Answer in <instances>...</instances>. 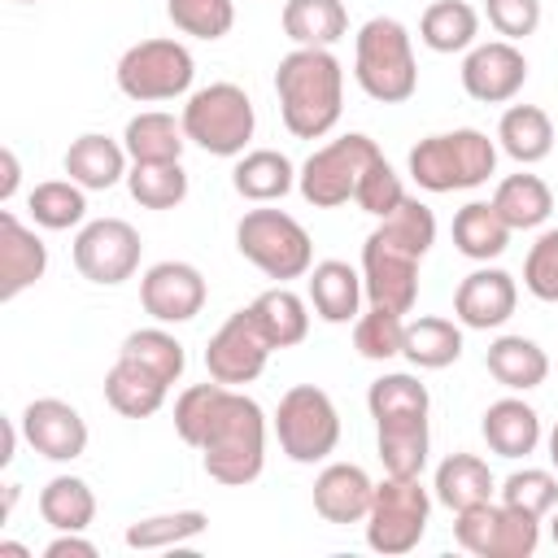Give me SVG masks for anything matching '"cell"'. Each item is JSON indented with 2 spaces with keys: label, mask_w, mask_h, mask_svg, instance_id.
Masks as SVG:
<instances>
[{
  "label": "cell",
  "mask_w": 558,
  "mask_h": 558,
  "mask_svg": "<svg viewBox=\"0 0 558 558\" xmlns=\"http://www.w3.org/2000/svg\"><path fill=\"white\" fill-rule=\"evenodd\" d=\"M279 118L296 140H323L344 113V70L331 48H292L275 70Z\"/></svg>",
  "instance_id": "cell-1"
},
{
  "label": "cell",
  "mask_w": 558,
  "mask_h": 558,
  "mask_svg": "<svg viewBox=\"0 0 558 558\" xmlns=\"http://www.w3.org/2000/svg\"><path fill=\"white\" fill-rule=\"evenodd\" d=\"M201 462L205 475L227 484V488H244L262 475L266 466V414L253 397H244L240 388H227L205 440H201Z\"/></svg>",
  "instance_id": "cell-2"
},
{
  "label": "cell",
  "mask_w": 558,
  "mask_h": 558,
  "mask_svg": "<svg viewBox=\"0 0 558 558\" xmlns=\"http://www.w3.org/2000/svg\"><path fill=\"white\" fill-rule=\"evenodd\" d=\"M353 78L379 105H401L418 92V61L410 31L397 17H371L353 35Z\"/></svg>",
  "instance_id": "cell-3"
},
{
  "label": "cell",
  "mask_w": 558,
  "mask_h": 558,
  "mask_svg": "<svg viewBox=\"0 0 558 558\" xmlns=\"http://www.w3.org/2000/svg\"><path fill=\"white\" fill-rule=\"evenodd\" d=\"M493 170H497V144L475 126L440 131L410 148V179L423 192H466L488 183Z\"/></svg>",
  "instance_id": "cell-4"
},
{
  "label": "cell",
  "mask_w": 558,
  "mask_h": 558,
  "mask_svg": "<svg viewBox=\"0 0 558 558\" xmlns=\"http://www.w3.org/2000/svg\"><path fill=\"white\" fill-rule=\"evenodd\" d=\"M183 135L187 144L205 148L209 157H240L257 131L253 100L240 83H209L196 87L183 105Z\"/></svg>",
  "instance_id": "cell-5"
},
{
  "label": "cell",
  "mask_w": 558,
  "mask_h": 558,
  "mask_svg": "<svg viewBox=\"0 0 558 558\" xmlns=\"http://www.w3.org/2000/svg\"><path fill=\"white\" fill-rule=\"evenodd\" d=\"M235 248H240L244 262H253L275 283L301 279L314 266V240H310V231L292 214L270 209V205H257V209H248L235 222Z\"/></svg>",
  "instance_id": "cell-6"
},
{
  "label": "cell",
  "mask_w": 558,
  "mask_h": 558,
  "mask_svg": "<svg viewBox=\"0 0 558 558\" xmlns=\"http://www.w3.org/2000/svg\"><path fill=\"white\" fill-rule=\"evenodd\" d=\"M113 78H118V92L140 105L179 100L192 92L196 61H192L187 44H179V39H140L118 57Z\"/></svg>",
  "instance_id": "cell-7"
},
{
  "label": "cell",
  "mask_w": 558,
  "mask_h": 558,
  "mask_svg": "<svg viewBox=\"0 0 558 558\" xmlns=\"http://www.w3.org/2000/svg\"><path fill=\"white\" fill-rule=\"evenodd\" d=\"M275 436H279V449L292 462H301V466L327 462L336 453V445H340V410L323 388L296 384V388H288L279 397Z\"/></svg>",
  "instance_id": "cell-8"
},
{
  "label": "cell",
  "mask_w": 558,
  "mask_h": 558,
  "mask_svg": "<svg viewBox=\"0 0 558 558\" xmlns=\"http://www.w3.org/2000/svg\"><path fill=\"white\" fill-rule=\"evenodd\" d=\"M427 519H432V497L418 480H401V475H384V484H375L371 510L362 519L366 527V545L375 554H410L418 549V541L427 536Z\"/></svg>",
  "instance_id": "cell-9"
},
{
  "label": "cell",
  "mask_w": 558,
  "mask_h": 558,
  "mask_svg": "<svg viewBox=\"0 0 558 558\" xmlns=\"http://www.w3.org/2000/svg\"><path fill=\"white\" fill-rule=\"evenodd\" d=\"M375 157H379V144L362 131H349L305 157V166L296 170V187L314 209H340L344 201H353L357 179Z\"/></svg>",
  "instance_id": "cell-10"
},
{
  "label": "cell",
  "mask_w": 558,
  "mask_h": 558,
  "mask_svg": "<svg viewBox=\"0 0 558 558\" xmlns=\"http://www.w3.org/2000/svg\"><path fill=\"white\" fill-rule=\"evenodd\" d=\"M453 541L475 558H532L541 545V519L506 501H480L453 514Z\"/></svg>",
  "instance_id": "cell-11"
},
{
  "label": "cell",
  "mask_w": 558,
  "mask_h": 558,
  "mask_svg": "<svg viewBox=\"0 0 558 558\" xmlns=\"http://www.w3.org/2000/svg\"><path fill=\"white\" fill-rule=\"evenodd\" d=\"M144 240L126 218H96L74 235V270L87 283L118 288L140 270Z\"/></svg>",
  "instance_id": "cell-12"
},
{
  "label": "cell",
  "mask_w": 558,
  "mask_h": 558,
  "mask_svg": "<svg viewBox=\"0 0 558 558\" xmlns=\"http://www.w3.org/2000/svg\"><path fill=\"white\" fill-rule=\"evenodd\" d=\"M275 353V344L266 340L262 323L253 318V310H235L214 336H209V349H205V371L209 379L227 384V388H240V384H253L262 371H266V357Z\"/></svg>",
  "instance_id": "cell-13"
},
{
  "label": "cell",
  "mask_w": 558,
  "mask_h": 558,
  "mask_svg": "<svg viewBox=\"0 0 558 558\" xmlns=\"http://www.w3.org/2000/svg\"><path fill=\"white\" fill-rule=\"evenodd\" d=\"M527 83V57L510 39H488L462 57V92L480 105H506Z\"/></svg>",
  "instance_id": "cell-14"
},
{
  "label": "cell",
  "mask_w": 558,
  "mask_h": 558,
  "mask_svg": "<svg viewBox=\"0 0 558 558\" xmlns=\"http://www.w3.org/2000/svg\"><path fill=\"white\" fill-rule=\"evenodd\" d=\"M209 283L192 262H157L140 279V305L157 323H192L205 310Z\"/></svg>",
  "instance_id": "cell-15"
},
{
  "label": "cell",
  "mask_w": 558,
  "mask_h": 558,
  "mask_svg": "<svg viewBox=\"0 0 558 558\" xmlns=\"http://www.w3.org/2000/svg\"><path fill=\"white\" fill-rule=\"evenodd\" d=\"M362 288L371 305L410 314L418 301V257L392 248L388 240H379L375 231L362 244Z\"/></svg>",
  "instance_id": "cell-16"
},
{
  "label": "cell",
  "mask_w": 558,
  "mask_h": 558,
  "mask_svg": "<svg viewBox=\"0 0 558 558\" xmlns=\"http://www.w3.org/2000/svg\"><path fill=\"white\" fill-rule=\"evenodd\" d=\"M22 436L26 445L48 462H74L87 453V423L83 414L61 397H35L22 410Z\"/></svg>",
  "instance_id": "cell-17"
},
{
  "label": "cell",
  "mask_w": 558,
  "mask_h": 558,
  "mask_svg": "<svg viewBox=\"0 0 558 558\" xmlns=\"http://www.w3.org/2000/svg\"><path fill=\"white\" fill-rule=\"evenodd\" d=\"M514 305H519L514 275L501 266H488V262L480 270H471L453 292V318L471 331H493V327L510 323Z\"/></svg>",
  "instance_id": "cell-18"
},
{
  "label": "cell",
  "mask_w": 558,
  "mask_h": 558,
  "mask_svg": "<svg viewBox=\"0 0 558 558\" xmlns=\"http://www.w3.org/2000/svg\"><path fill=\"white\" fill-rule=\"evenodd\" d=\"M48 270V244L13 214L0 209V301H17Z\"/></svg>",
  "instance_id": "cell-19"
},
{
  "label": "cell",
  "mask_w": 558,
  "mask_h": 558,
  "mask_svg": "<svg viewBox=\"0 0 558 558\" xmlns=\"http://www.w3.org/2000/svg\"><path fill=\"white\" fill-rule=\"evenodd\" d=\"M375 484L357 462H327L314 475V510L327 523H362L371 510Z\"/></svg>",
  "instance_id": "cell-20"
},
{
  "label": "cell",
  "mask_w": 558,
  "mask_h": 558,
  "mask_svg": "<svg viewBox=\"0 0 558 558\" xmlns=\"http://www.w3.org/2000/svg\"><path fill=\"white\" fill-rule=\"evenodd\" d=\"M362 270H353L349 262L340 257H327V262H314L310 266V305L323 323L340 327V323H353L362 314Z\"/></svg>",
  "instance_id": "cell-21"
},
{
  "label": "cell",
  "mask_w": 558,
  "mask_h": 558,
  "mask_svg": "<svg viewBox=\"0 0 558 558\" xmlns=\"http://www.w3.org/2000/svg\"><path fill=\"white\" fill-rule=\"evenodd\" d=\"M126 161H131L126 144L109 140V135H100V131H87V135L70 140V148H65V157H61L65 174H70L78 187H87V192H109L118 179H126Z\"/></svg>",
  "instance_id": "cell-22"
},
{
  "label": "cell",
  "mask_w": 558,
  "mask_h": 558,
  "mask_svg": "<svg viewBox=\"0 0 558 558\" xmlns=\"http://www.w3.org/2000/svg\"><path fill=\"white\" fill-rule=\"evenodd\" d=\"M480 432H484V445L497 458H510L514 462V458L536 453V445H541V414L523 397H501V401H493L484 410Z\"/></svg>",
  "instance_id": "cell-23"
},
{
  "label": "cell",
  "mask_w": 558,
  "mask_h": 558,
  "mask_svg": "<svg viewBox=\"0 0 558 558\" xmlns=\"http://www.w3.org/2000/svg\"><path fill=\"white\" fill-rule=\"evenodd\" d=\"M375 449H379L384 475L418 480V475H423V466H427V453H432V432H427V414L375 423Z\"/></svg>",
  "instance_id": "cell-24"
},
{
  "label": "cell",
  "mask_w": 558,
  "mask_h": 558,
  "mask_svg": "<svg viewBox=\"0 0 558 558\" xmlns=\"http://www.w3.org/2000/svg\"><path fill=\"white\" fill-rule=\"evenodd\" d=\"M484 366L510 392H532L549 375V357L532 336H497L484 353Z\"/></svg>",
  "instance_id": "cell-25"
},
{
  "label": "cell",
  "mask_w": 558,
  "mask_h": 558,
  "mask_svg": "<svg viewBox=\"0 0 558 558\" xmlns=\"http://www.w3.org/2000/svg\"><path fill=\"white\" fill-rule=\"evenodd\" d=\"M493 493H497V480H493V471H488V462L480 453H449L436 466L432 497L440 506H449L453 514L458 510H471L480 501H493Z\"/></svg>",
  "instance_id": "cell-26"
},
{
  "label": "cell",
  "mask_w": 558,
  "mask_h": 558,
  "mask_svg": "<svg viewBox=\"0 0 558 558\" xmlns=\"http://www.w3.org/2000/svg\"><path fill=\"white\" fill-rule=\"evenodd\" d=\"M231 187L253 205H270L296 187V170L279 148H253V153H240L231 170Z\"/></svg>",
  "instance_id": "cell-27"
},
{
  "label": "cell",
  "mask_w": 558,
  "mask_h": 558,
  "mask_svg": "<svg viewBox=\"0 0 558 558\" xmlns=\"http://www.w3.org/2000/svg\"><path fill=\"white\" fill-rule=\"evenodd\" d=\"M401 357L418 371H445L462 357V323L440 314H418L405 323V349Z\"/></svg>",
  "instance_id": "cell-28"
},
{
  "label": "cell",
  "mask_w": 558,
  "mask_h": 558,
  "mask_svg": "<svg viewBox=\"0 0 558 558\" xmlns=\"http://www.w3.org/2000/svg\"><path fill=\"white\" fill-rule=\"evenodd\" d=\"M497 144L519 166H536L554 153V122L541 105H510L497 122Z\"/></svg>",
  "instance_id": "cell-29"
},
{
  "label": "cell",
  "mask_w": 558,
  "mask_h": 558,
  "mask_svg": "<svg viewBox=\"0 0 558 558\" xmlns=\"http://www.w3.org/2000/svg\"><path fill=\"white\" fill-rule=\"evenodd\" d=\"M248 310H253V318L262 323V331L275 349H292L310 336V301L301 292H292L288 283H275V288L257 292Z\"/></svg>",
  "instance_id": "cell-30"
},
{
  "label": "cell",
  "mask_w": 558,
  "mask_h": 558,
  "mask_svg": "<svg viewBox=\"0 0 558 558\" xmlns=\"http://www.w3.org/2000/svg\"><path fill=\"white\" fill-rule=\"evenodd\" d=\"M166 392H170L166 379H157L153 371H144V366L126 362V357H118L109 366V375H105V401L122 418H148V414H157L166 405Z\"/></svg>",
  "instance_id": "cell-31"
},
{
  "label": "cell",
  "mask_w": 558,
  "mask_h": 558,
  "mask_svg": "<svg viewBox=\"0 0 558 558\" xmlns=\"http://www.w3.org/2000/svg\"><path fill=\"white\" fill-rule=\"evenodd\" d=\"M493 209L506 218L510 231H532L554 214V192L541 174L519 170V174H506L493 187Z\"/></svg>",
  "instance_id": "cell-32"
},
{
  "label": "cell",
  "mask_w": 558,
  "mask_h": 558,
  "mask_svg": "<svg viewBox=\"0 0 558 558\" xmlns=\"http://www.w3.org/2000/svg\"><path fill=\"white\" fill-rule=\"evenodd\" d=\"M283 35L296 48H331L349 35V13L340 0H288Z\"/></svg>",
  "instance_id": "cell-33"
},
{
  "label": "cell",
  "mask_w": 558,
  "mask_h": 558,
  "mask_svg": "<svg viewBox=\"0 0 558 558\" xmlns=\"http://www.w3.org/2000/svg\"><path fill=\"white\" fill-rule=\"evenodd\" d=\"M510 227H506V218L493 209V201H466L458 214H453V244H458V253L462 257H471V262H493V257H501L506 253V244H510Z\"/></svg>",
  "instance_id": "cell-34"
},
{
  "label": "cell",
  "mask_w": 558,
  "mask_h": 558,
  "mask_svg": "<svg viewBox=\"0 0 558 558\" xmlns=\"http://www.w3.org/2000/svg\"><path fill=\"white\" fill-rule=\"evenodd\" d=\"M418 39L432 52H466L480 39V13L466 0H432L418 17Z\"/></svg>",
  "instance_id": "cell-35"
},
{
  "label": "cell",
  "mask_w": 558,
  "mask_h": 558,
  "mask_svg": "<svg viewBox=\"0 0 558 558\" xmlns=\"http://www.w3.org/2000/svg\"><path fill=\"white\" fill-rule=\"evenodd\" d=\"M39 519L52 532H87L96 519V493L78 475H52L39 488Z\"/></svg>",
  "instance_id": "cell-36"
},
{
  "label": "cell",
  "mask_w": 558,
  "mask_h": 558,
  "mask_svg": "<svg viewBox=\"0 0 558 558\" xmlns=\"http://www.w3.org/2000/svg\"><path fill=\"white\" fill-rule=\"evenodd\" d=\"M122 144L131 153V161H179L183 157V122H174V113L166 109H144L126 122Z\"/></svg>",
  "instance_id": "cell-37"
},
{
  "label": "cell",
  "mask_w": 558,
  "mask_h": 558,
  "mask_svg": "<svg viewBox=\"0 0 558 558\" xmlns=\"http://www.w3.org/2000/svg\"><path fill=\"white\" fill-rule=\"evenodd\" d=\"M26 209L35 218V227L44 231H70L87 218V187H78L74 179H48L35 183L26 196Z\"/></svg>",
  "instance_id": "cell-38"
},
{
  "label": "cell",
  "mask_w": 558,
  "mask_h": 558,
  "mask_svg": "<svg viewBox=\"0 0 558 558\" xmlns=\"http://www.w3.org/2000/svg\"><path fill=\"white\" fill-rule=\"evenodd\" d=\"M118 357H126V362H135V366H144V371H153V375H157V379H166V384H179V375H183V366H187V353H183V344L166 331V323L131 331V336L122 340Z\"/></svg>",
  "instance_id": "cell-39"
},
{
  "label": "cell",
  "mask_w": 558,
  "mask_h": 558,
  "mask_svg": "<svg viewBox=\"0 0 558 558\" xmlns=\"http://www.w3.org/2000/svg\"><path fill=\"white\" fill-rule=\"evenodd\" d=\"M205 527H209L205 510H166V514H148V519L126 523L122 541L131 549H174V545L196 541Z\"/></svg>",
  "instance_id": "cell-40"
},
{
  "label": "cell",
  "mask_w": 558,
  "mask_h": 558,
  "mask_svg": "<svg viewBox=\"0 0 558 558\" xmlns=\"http://www.w3.org/2000/svg\"><path fill=\"white\" fill-rule=\"evenodd\" d=\"M126 187L144 209H174L187 196V170L183 161H131Z\"/></svg>",
  "instance_id": "cell-41"
},
{
  "label": "cell",
  "mask_w": 558,
  "mask_h": 558,
  "mask_svg": "<svg viewBox=\"0 0 558 558\" xmlns=\"http://www.w3.org/2000/svg\"><path fill=\"white\" fill-rule=\"evenodd\" d=\"M375 235L379 240H388L392 248H401V253H410V257H427V248L436 244V214L418 201V196H405L392 214H384L379 218V227H375Z\"/></svg>",
  "instance_id": "cell-42"
},
{
  "label": "cell",
  "mask_w": 558,
  "mask_h": 558,
  "mask_svg": "<svg viewBox=\"0 0 558 558\" xmlns=\"http://www.w3.org/2000/svg\"><path fill=\"white\" fill-rule=\"evenodd\" d=\"M432 397L427 388L418 384V375H405V371H392V375H379L371 388H366V410L375 423H388V418H414V414H427Z\"/></svg>",
  "instance_id": "cell-43"
},
{
  "label": "cell",
  "mask_w": 558,
  "mask_h": 558,
  "mask_svg": "<svg viewBox=\"0 0 558 558\" xmlns=\"http://www.w3.org/2000/svg\"><path fill=\"white\" fill-rule=\"evenodd\" d=\"M353 349H357L366 362L401 357V349H405V314L384 310V305L362 310V314L353 318Z\"/></svg>",
  "instance_id": "cell-44"
},
{
  "label": "cell",
  "mask_w": 558,
  "mask_h": 558,
  "mask_svg": "<svg viewBox=\"0 0 558 558\" xmlns=\"http://www.w3.org/2000/svg\"><path fill=\"white\" fill-rule=\"evenodd\" d=\"M166 17L174 31L192 39H222L235 26V0H166Z\"/></svg>",
  "instance_id": "cell-45"
},
{
  "label": "cell",
  "mask_w": 558,
  "mask_h": 558,
  "mask_svg": "<svg viewBox=\"0 0 558 558\" xmlns=\"http://www.w3.org/2000/svg\"><path fill=\"white\" fill-rule=\"evenodd\" d=\"M222 397H227V384H218V379L192 384V388L179 392V401H174V432H179L183 445L201 449V440H205V432H209V423H214Z\"/></svg>",
  "instance_id": "cell-46"
},
{
  "label": "cell",
  "mask_w": 558,
  "mask_h": 558,
  "mask_svg": "<svg viewBox=\"0 0 558 558\" xmlns=\"http://www.w3.org/2000/svg\"><path fill=\"white\" fill-rule=\"evenodd\" d=\"M497 493H501L506 506H519V510L545 519L558 506V475L545 471V466H523V471H510Z\"/></svg>",
  "instance_id": "cell-47"
},
{
  "label": "cell",
  "mask_w": 558,
  "mask_h": 558,
  "mask_svg": "<svg viewBox=\"0 0 558 558\" xmlns=\"http://www.w3.org/2000/svg\"><path fill=\"white\" fill-rule=\"evenodd\" d=\"M353 201H357V209L362 214H371V218H384V214H392L401 201H405V187H401V174L384 161V153L366 166V174L357 179V192H353Z\"/></svg>",
  "instance_id": "cell-48"
},
{
  "label": "cell",
  "mask_w": 558,
  "mask_h": 558,
  "mask_svg": "<svg viewBox=\"0 0 558 558\" xmlns=\"http://www.w3.org/2000/svg\"><path fill=\"white\" fill-rule=\"evenodd\" d=\"M523 288L536 301L558 305V227L541 231L536 244L527 248V257H523Z\"/></svg>",
  "instance_id": "cell-49"
},
{
  "label": "cell",
  "mask_w": 558,
  "mask_h": 558,
  "mask_svg": "<svg viewBox=\"0 0 558 558\" xmlns=\"http://www.w3.org/2000/svg\"><path fill=\"white\" fill-rule=\"evenodd\" d=\"M484 17H488V26L501 39L519 44V39L536 35V26H541V0H484Z\"/></svg>",
  "instance_id": "cell-50"
},
{
  "label": "cell",
  "mask_w": 558,
  "mask_h": 558,
  "mask_svg": "<svg viewBox=\"0 0 558 558\" xmlns=\"http://www.w3.org/2000/svg\"><path fill=\"white\" fill-rule=\"evenodd\" d=\"M100 549L83 536V532H57L48 545H44V558H96Z\"/></svg>",
  "instance_id": "cell-51"
},
{
  "label": "cell",
  "mask_w": 558,
  "mask_h": 558,
  "mask_svg": "<svg viewBox=\"0 0 558 558\" xmlns=\"http://www.w3.org/2000/svg\"><path fill=\"white\" fill-rule=\"evenodd\" d=\"M0 201H13V192H17V179H22V170H17V153L13 148H4L0 153Z\"/></svg>",
  "instance_id": "cell-52"
},
{
  "label": "cell",
  "mask_w": 558,
  "mask_h": 558,
  "mask_svg": "<svg viewBox=\"0 0 558 558\" xmlns=\"http://www.w3.org/2000/svg\"><path fill=\"white\" fill-rule=\"evenodd\" d=\"M17 432H22V423H17V418H4V453H0V466H9V462H13V449H17Z\"/></svg>",
  "instance_id": "cell-53"
},
{
  "label": "cell",
  "mask_w": 558,
  "mask_h": 558,
  "mask_svg": "<svg viewBox=\"0 0 558 558\" xmlns=\"http://www.w3.org/2000/svg\"><path fill=\"white\" fill-rule=\"evenodd\" d=\"M0 558H31V549L17 541H0Z\"/></svg>",
  "instance_id": "cell-54"
},
{
  "label": "cell",
  "mask_w": 558,
  "mask_h": 558,
  "mask_svg": "<svg viewBox=\"0 0 558 558\" xmlns=\"http://www.w3.org/2000/svg\"><path fill=\"white\" fill-rule=\"evenodd\" d=\"M549 462H554V471H558V423L549 427Z\"/></svg>",
  "instance_id": "cell-55"
},
{
  "label": "cell",
  "mask_w": 558,
  "mask_h": 558,
  "mask_svg": "<svg viewBox=\"0 0 558 558\" xmlns=\"http://www.w3.org/2000/svg\"><path fill=\"white\" fill-rule=\"evenodd\" d=\"M549 536H554V545H558V506H554V519H549Z\"/></svg>",
  "instance_id": "cell-56"
},
{
  "label": "cell",
  "mask_w": 558,
  "mask_h": 558,
  "mask_svg": "<svg viewBox=\"0 0 558 558\" xmlns=\"http://www.w3.org/2000/svg\"><path fill=\"white\" fill-rule=\"evenodd\" d=\"M17 4H35V0H17Z\"/></svg>",
  "instance_id": "cell-57"
}]
</instances>
